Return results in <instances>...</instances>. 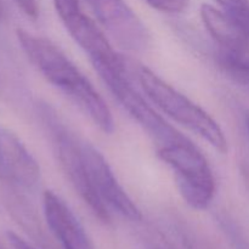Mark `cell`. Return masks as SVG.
I'll list each match as a JSON object with an SVG mask.
<instances>
[{"mask_svg": "<svg viewBox=\"0 0 249 249\" xmlns=\"http://www.w3.org/2000/svg\"><path fill=\"white\" fill-rule=\"evenodd\" d=\"M17 39L32 65L51 85L63 92L100 130L113 133V117L105 100L58 46L24 29H17Z\"/></svg>", "mask_w": 249, "mask_h": 249, "instance_id": "6da1fadb", "label": "cell"}, {"mask_svg": "<svg viewBox=\"0 0 249 249\" xmlns=\"http://www.w3.org/2000/svg\"><path fill=\"white\" fill-rule=\"evenodd\" d=\"M138 79L148 99L160 111L206 140L216 151L221 153L228 152L225 133L208 112L145 66L139 67Z\"/></svg>", "mask_w": 249, "mask_h": 249, "instance_id": "7a4b0ae2", "label": "cell"}, {"mask_svg": "<svg viewBox=\"0 0 249 249\" xmlns=\"http://www.w3.org/2000/svg\"><path fill=\"white\" fill-rule=\"evenodd\" d=\"M157 155L173 170L178 190L191 208L203 211L213 202L215 178L201 151L190 140L158 147Z\"/></svg>", "mask_w": 249, "mask_h": 249, "instance_id": "3957f363", "label": "cell"}, {"mask_svg": "<svg viewBox=\"0 0 249 249\" xmlns=\"http://www.w3.org/2000/svg\"><path fill=\"white\" fill-rule=\"evenodd\" d=\"M109 91L139 125L156 141L158 147L189 140L158 114L133 87L124 67L95 68Z\"/></svg>", "mask_w": 249, "mask_h": 249, "instance_id": "277c9868", "label": "cell"}, {"mask_svg": "<svg viewBox=\"0 0 249 249\" xmlns=\"http://www.w3.org/2000/svg\"><path fill=\"white\" fill-rule=\"evenodd\" d=\"M53 114L55 113L45 112L46 122L50 125L53 145L63 173L75 192L79 195L85 204H88L92 213L104 223H109L111 220L109 211L96 196L90 182L84 156H83L82 142H79L77 138L70 133V130L62 125V123H60L58 118H56Z\"/></svg>", "mask_w": 249, "mask_h": 249, "instance_id": "5b68a950", "label": "cell"}, {"mask_svg": "<svg viewBox=\"0 0 249 249\" xmlns=\"http://www.w3.org/2000/svg\"><path fill=\"white\" fill-rule=\"evenodd\" d=\"M114 41L124 50L143 51L151 43V36L138 15L124 0H85Z\"/></svg>", "mask_w": 249, "mask_h": 249, "instance_id": "8992f818", "label": "cell"}, {"mask_svg": "<svg viewBox=\"0 0 249 249\" xmlns=\"http://www.w3.org/2000/svg\"><path fill=\"white\" fill-rule=\"evenodd\" d=\"M82 150L91 186L104 206L131 221L141 220L140 209L119 184L104 155L89 142H82Z\"/></svg>", "mask_w": 249, "mask_h": 249, "instance_id": "52a82bcc", "label": "cell"}, {"mask_svg": "<svg viewBox=\"0 0 249 249\" xmlns=\"http://www.w3.org/2000/svg\"><path fill=\"white\" fill-rule=\"evenodd\" d=\"M40 167L24 143L0 128V178L19 189L32 190L40 181Z\"/></svg>", "mask_w": 249, "mask_h": 249, "instance_id": "ba28073f", "label": "cell"}, {"mask_svg": "<svg viewBox=\"0 0 249 249\" xmlns=\"http://www.w3.org/2000/svg\"><path fill=\"white\" fill-rule=\"evenodd\" d=\"M201 19L209 36L223 49L226 67H235L249 62V38L238 28L225 11L209 4L199 10Z\"/></svg>", "mask_w": 249, "mask_h": 249, "instance_id": "9c48e42d", "label": "cell"}, {"mask_svg": "<svg viewBox=\"0 0 249 249\" xmlns=\"http://www.w3.org/2000/svg\"><path fill=\"white\" fill-rule=\"evenodd\" d=\"M43 208L46 224L63 249H94L80 221L58 195L44 192Z\"/></svg>", "mask_w": 249, "mask_h": 249, "instance_id": "30bf717a", "label": "cell"}, {"mask_svg": "<svg viewBox=\"0 0 249 249\" xmlns=\"http://www.w3.org/2000/svg\"><path fill=\"white\" fill-rule=\"evenodd\" d=\"M63 24L73 40L89 56L94 68H114L125 66L101 29L82 11L63 21Z\"/></svg>", "mask_w": 249, "mask_h": 249, "instance_id": "8fae6325", "label": "cell"}, {"mask_svg": "<svg viewBox=\"0 0 249 249\" xmlns=\"http://www.w3.org/2000/svg\"><path fill=\"white\" fill-rule=\"evenodd\" d=\"M224 11L231 17L238 28L249 38V1L248 0H216Z\"/></svg>", "mask_w": 249, "mask_h": 249, "instance_id": "7c38bea8", "label": "cell"}, {"mask_svg": "<svg viewBox=\"0 0 249 249\" xmlns=\"http://www.w3.org/2000/svg\"><path fill=\"white\" fill-rule=\"evenodd\" d=\"M150 6L165 14H180L189 6L190 0H146Z\"/></svg>", "mask_w": 249, "mask_h": 249, "instance_id": "4fadbf2b", "label": "cell"}, {"mask_svg": "<svg viewBox=\"0 0 249 249\" xmlns=\"http://www.w3.org/2000/svg\"><path fill=\"white\" fill-rule=\"evenodd\" d=\"M15 2L21 9V11L26 16H28L29 18L36 19L38 17L39 9L38 4H36V0H15Z\"/></svg>", "mask_w": 249, "mask_h": 249, "instance_id": "5bb4252c", "label": "cell"}, {"mask_svg": "<svg viewBox=\"0 0 249 249\" xmlns=\"http://www.w3.org/2000/svg\"><path fill=\"white\" fill-rule=\"evenodd\" d=\"M57 12H70L79 6V0H53Z\"/></svg>", "mask_w": 249, "mask_h": 249, "instance_id": "9a60e30c", "label": "cell"}, {"mask_svg": "<svg viewBox=\"0 0 249 249\" xmlns=\"http://www.w3.org/2000/svg\"><path fill=\"white\" fill-rule=\"evenodd\" d=\"M7 238H9V242L11 243V246L15 249H36L32 245H29L27 241H24L23 238L19 237L18 235H16V233L14 232L7 233Z\"/></svg>", "mask_w": 249, "mask_h": 249, "instance_id": "2e32d148", "label": "cell"}, {"mask_svg": "<svg viewBox=\"0 0 249 249\" xmlns=\"http://www.w3.org/2000/svg\"><path fill=\"white\" fill-rule=\"evenodd\" d=\"M243 80H245L246 83H248V84H249V68H248L247 72H246L245 77H243Z\"/></svg>", "mask_w": 249, "mask_h": 249, "instance_id": "e0dca14e", "label": "cell"}, {"mask_svg": "<svg viewBox=\"0 0 249 249\" xmlns=\"http://www.w3.org/2000/svg\"><path fill=\"white\" fill-rule=\"evenodd\" d=\"M246 122H247V128H248V131H249V113L247 114V121H246Z\"/></svg>", "mask_w": 249, "mask_h": 249, "instance_id": "ac0fdd59", "label": "cell"}, {"mask_svg": "<svg viewBox=\"0 0 249 249\" xmlns=\"http://www.w3.org/2000/svg\"><path fill=\"white\" fill-rule=\"evenodd\" d=\"M2 16V7H1V2H0V17Z\"/></svg>", "mask_w": 249, "mask_h": 249, "instance_id": "d6986e66", "label": "cell"}, {"mask_svg": "<svg viewBox=\"0 0 249 249\" xmlns=\"http://www.w3.org/2000/svg\"><path fill=\"white\" fill-rule=\"evenodd\" d=\"M158 249H165V248H158Z\"/></svg>", "mask_w": 249, "mask_h": 249, "instance_id": "ffe728a7", "label": "cell"}, {"mask_svg": "<svg viewBox=\"0 0 249 249\" xmlns=\"http://www.w3.org/2000/svg\"><path fill=\"white\" fill-rule=\"evenodd\" d=\"M248 184H249V180H248Z\"/></svg>", "mask_w": 249, "mask_h": 249, "instance_id": "44dd1931", "label": "cell"}, {"mask_svg": "<svg viewBox=\"0 0 249 249\" xmlns=\"http://www.w3.org/2000/svg\"><path fill=\"white\" fill-rule=\"evenodd\" d=\"M0 249H1V248H0Z\"/></svg>", "mask_w": 249, "mask_h": 249, "instance_id": "7402d4cb", "label": "cell"}]
</instances>
